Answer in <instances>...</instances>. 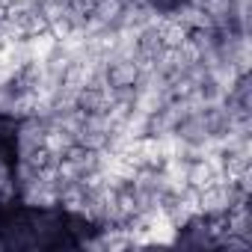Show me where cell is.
Listing matches in <instances>:
<instances>
[{
    "label": "cell",
    "mask_w": 252,
    "mask_h": 252,
    "mask_svg": "<svg viewBox=\"0 0 252 252\" xmlns=\"http://www.w3.org/2000/svg\"><path fill=\"white\" fill-rule=\"evenodd\" d=\"M146 0H125V6H143Z\"/></svg>",
    "instance_id": "18"
},
{
    "label": "cell",
    "mask_w": 252,
    "mask_h": 252,
    "mask_svg": "<svg viewBox=\"0 0 252 252\" xmlns=\"http://www.w3.org/2000/svg\"><path fill=\"white\" fill-rule=\"evenodd\" d=\"M71 3H77V6H86V9H92V3H95V0H71Z\"/></svg>",
    "instance_id": "17"
},
{
    "label": "cell",
    "mask_w": 252,
    "mask_h": 252,
    "mask_svg": "<svg viewBox=\"0 0 252 252\" xmlns=\"http://www.w3.org/2000/svg\"><path fill=\"white\" fill-rule=\"evenodd\" d=\"M122 125H125V131L131 134V140H137V137H146V134H149V113H143V110L131 107L128 119H125Z\"/></svg>",
    "instance_id": "11"
},
{
    "label": "cell",
    "mask_w": 252,
    "mask_h": 252,
    "mask_svg": "<svg viewBox=\"0 0 252 252\" xmlns=\"http://www.w3.org/2000/svg\"><path fill=\"white\" fill-rule=\"evenodd\" d=\"M158 33H160V42H163V48H178V45H181V42H187V36H190V30H187V27H181L178 21H172L169 15L160 21Z\"/></svg>",
    "instance_id": "8"
},
{
    "label": "cell",
    "mask_w": 252,
    "mask_h": 252,
    "mask_svg": "<svg viewBox=\"0 0 252 252\" xmlns=\"http://www.w3.org/2000/svg\"><path fill=\"white\" fill-rule=\"evenodd\" d=\"M175 134H178L187 146H199V143H205V140L211 137V131H208V125H205L202 113L181 119V122H178V128H175Z\"/></svg>",
    "instance_id": "5"
},
{
    "label": "cell",
    "mask_w": 252,
    "mask_h": 252,
    "mask_svg": "<svg viewBox=\"0 0 252 252\" xmlns=\"http://www.w3.org/2000/svg\"><path fill=\"white\" fill-rule=\"evenodd\" d=\"M140 77V65L134 60H107V83L110 86H134Z\"/></svg>",
    "instance_id": "2"
},
{
    "label": "cell",
    "mask_w": 252,
    "mask_h": 252,
    "mask_svg": "<svg viewBox=\"0 0 252 252\" xmlns=\"http://www.w3.org/2000/svg\"><path fill=\"white\" fill-rule=\"evenodd\" d=\"M0 6H6V0H0Z\"/></svg>",
    "instance_id": "19"
},
{
    "label": "cell",
    "mask_w": 252,
    "mask_h": 252,
    "mask_svg": "<svg viewBox=\"0 0 252 252\" xmlns=\"http://www.w3.org/2000/svg\"><path fill=\"white\" fill-rule=\"evenodd\" d=\"M113 95H110V86L107 89H95V86H83L74 98V104L83 110V113H104L110 107Z\"/></svg>",
    "instance_id": "4"
},
{
    "label": "cell",
    "mask_w": 252,
    "mask_h": 252,
    "mask_svg": "<svg viewBox=\"0 0 252 252\" xmlns=\"http://www.w3.org/2000/svg\"><path fill=\"white\" fill-rule=\"evenodd\" d=\"M0 9H3V6H0Z\"/></svg>",
    "instance_id": "20"
},
{
    "label": "cell",
    "mask_w": 252,
    "mask_h": 252,
    "mask_svg": "<svg viewBox=\"0 0 252 252\" xmlns=\"http://www.w3.org/2000/svg\"><path fill=\"white\" fill-rule=\"evenodd\" d=\"M166 15H169L172 21H178L181 27H187V30H214L208 12L199 9V6H193V3H187V0H178V3H175Z\"/></svg>",
    "instance_id": "1"
},
{
    "label": "cell",
    "mask_w": 252,
    "mask_h": 252,
    "mask_svg": "<svg viewBox=\"0 0 252 252\" xmlns=\"http://www.w3.org/2000/svg\"><path fill=\"white\" fill-rule=\"evenodd\" d=\"M217 246L220 249H234V252H243V249H249L252 246V240H246V237H240V234H231V231H222L220 237H217Z\"/></svg>",
    "instance_id": "14"
},
{
    "label": "cell",
    "mask_w": 252,
    "mask_h": 252,
    "mask_svg": "<svg viewBox=\"0 0 252 252\" xmlns=\"http://www.w3.org/2000/svg\"><path fill=\"white\" fill-rule=\"evenodd\" d=\"M225 228L231 234H240L246 240H252V208H249V199L246 202H237L228 214H225Z\"/></svg>",
    "instance_id": "3"
},
{
    "label": "cell",
    "mask_w": 252,
    "mask_h": 252,
    "mask_svg": "<svg viewBox=\"0 0 252 252\" xmlns=\"http://www.w3.org/2000/svg\"><path fill=\"white\" fill-rule=\"evenodd\" d=\"M48 30H51V33L57 36V42H60V39H63L68 30H71V24H68L65 18H57V21H51V24H48Z\"/></svg>",
    "instance_id": "16"
},
{
    "label": "cell",
    "mask_w": 252,
    "mask_h": 252,
    "mask_svg": "<svg viewBox=\"0 0 252 252\" xmlns=\"http://www.w3.org/2000/svg\"><path fill=\"white\" fill-rule=\"evenodd\" d=\"M217 181V172L211 169L208 160H190V169H187V184L196 187V190H205L208 184Z\"/></svg>",
    "instance_id": "9"
},
{
    "label": "cell",
    "mask_w": 252,
    "mask_h": 252,
    "mask_svg": "<svg viewBox=\"0 0 252 252\" xmlns=\"http://www.w3.org/2000/svg\"><path fill=\"white\" fill-rule=\"evenodd\" d=\"M27 42V54H30V63H45L54 51H57V36L51 30H42L36 36H24Z\"/></svg>",
    "instance_id": "6"
},
{
    "label": "cell",
    "mask_w": 252,
    "mask_h": 252,
    "mask_svg": "<svg viewBox=\"0 0 252 252\" xmlns=\"http://www.w3.org/2000/svg\"><path fill=\"white\" fill-rule=\"evenodd\" d=\"M122 9H125V0H95L89 15H95L98 21H104L107 27H113V21L119 18Z\"/></svg>",
    "instance_id": "10"
},
{
    "label": "cell",
    "mask_w": 252,
    "mask_h": 252,
    "mask_svg": "<svg viewBox=\"0 0 252 252\" xmlns=\"http://www.w3.org/2000/svg\"><path fill=\"white\" fill-rule=\"evenodd\" d=\"M77 143H80L83 149H89V152L107 149V131H98V128H80Z\"/></svg>",
    "instance_id": "12"
},
{
    "label": "cell",
    "mask_w": 252,
    "mask_h": 252,
    "mask_svg": "<svg viewBox=\"0 0 252 252\" xmlns=\"http://www.w3.org/2000/svg\"><path fill=\"white\" fill-rule=\"evenodd\" d=\"M42 65H45V74H51V77H60V80H63L65 68L71 65V57H68V54H63V51L57 48V51H54V54H51Z\"/></svg>",
    "instance_id": "13"
},
{
    "label": "cell",
    "mask_w": 252,
    "mask_h": 252,
    "mask_svg": "<svg viewBox=\"0 0 252 252\" xmlns=\"http://www.w3.org/2000/svg\"><path fill=\"white\" fill-rule=\"evenodd\" d=\"M12 101H15V89H12V83H0V116H9Z\"/></svg>",
    "instance_id": "15"
},
{
    "label": "cell",
    "mask_w": 252,
    "mask_h": 252,
    "mask_svg": "<svg viewBox=\"0 0 252 252\" xmlns=\"http://www.w3.org/2000/svg\"><path fill=\"white\" fill-rule=\"evenodd\" d=\"M74 143H77V137L68 134V131H63V128H48V134H45V149H48L54 158H63Z\"/></svg>",
    "instance_id": "7"
}]
</instances>
